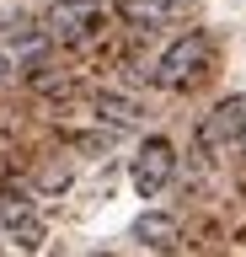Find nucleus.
Listing matches in <instances>:
<instances>
[{
    "instance_id": "nucleus-2",
    "label": "nucleus",
    "mask_w": 246,
    "mask_h": 257,
    "mask_svg": "<svg viewBox=\"0 0 246 257\" xmlns=\"http://www.w3.org/2000/svg\"><path fill=\"white\" fill-rule=\"evenodd\" d=\"M134 188L145 193V198H155V193L177 177V145L166 140V134H150L145 145H139V156H134Z\"/></svg>"
},
{
    "instance_id": "nucleus-7",
    "label": "nucleus",
    "mask_w": 246,
    "mask_h": 257,
    "mask_svg": "<svg viewBox=\"0 0 246 257\" xmlns=\"http://www.w3.org/2000/svg\"><path fill=\"white\" fill-rule=\"evenodd\" d=\"M97 118L107 128H134V123H145V107L134 102V96H118V91H97Z\"/></svg>"
},
{
    "instance_id": "nucleus-9",
    "label": "nucleus",
    "mask_w": 246,
    "mask_h": 257,
    "mask_svg": "<svg viewBox=\"0 0 246 257\" xmlns=\"http://www.w3.org/2000/svg\"><path fill=\"white\" fill-rule=\"evenodd\" d=\"M11 75V48H0V80Z\"/></svg>"
},
{
    "instance_id": "nucleus-1",
    "label": "nucleus",
    "mask_w": 246,
    "mask_h": 257,
    "mask_svg": "<svg viewBox=\"0 0 246 257\" xmlns=\"http://www.w3.org/2000/svg\"><path fill=\"white\" fill-rule=\"evenodd\" d=\"M203 64H209V38H203V32H182L177 43H171L161 59H155V80L177 91V86H187V80L203 70Z\"/></svg>"
},
{
    "instance_id": "nucleus-10",
    "label": "nucleus",
    "mask_w": 246,
    "mask_h": 257,
    "mask_svg": "<svg viewBox=\"0 0 246 257\" xmlns=\"http://www.w3.org/2000/svg\"><path fill=\"white\" fill-rule=\"evenodd\" d=\"M241 150H246V128H241Z\"/></svg>"
},
{
    "instance_id": "nucleus-4",
    "label": "nucleus",
    "mask_w": 246,
    "mask_h": 257,
    "mask_svg": "<svg viewBox=\"0 0 246 257\" xmlns=\"http://www.w3.org/2000/svg\"><path fill=\"white\" fill-rule=\"evenodd\" d=\"M0 230L17 241L22 252H38V246H43V220H38V209L27 204V198H6V204H0Z\"/></svg>"
},
{
    "instance_id": "nucleus-6",
    "label": "nucleus",
    "mask_w": 246,
    "mask_h": 257,
    "mask_svg": "<svg viewBox=\"0 0 246 257\" xmlns=\"http://www.w3.org/2000/svg\"><path fill=\"white\" fill-rule=\"evenodd\" d=\"M134 241H139V246L166 252V246L177 241V214H166V209H145V214L134 220Z\"/></svg>"
},
{
    "instance_id": "nucleus-5",
    "label": "nucleus",
    "mask_w": 246,
    "mask_h": 257,
    "mask_svg": "<svg viewBox=\"0 0 246 257\" xmlns=\"http://www.w3.org/2000/svg\"><path fill=\"white\" fill-rule=\"evenodd\" d=\"M241 128H246V96H230V102H219V107H214L209 118H203L198 140L209 145V150H219V145L241 140Z\"/></svg>"
},
{
    "instance_id": "nucleus-8",
    "label": "nucleus",
    "mask_w": 246,
    "mask_h": 257,
    "mask_svg": "<svg viewBox=\"0 0 246 257\" xmlns=\"http://www.w3.org/2000/svg\"><path fill=\"white\" fill-rule=\"evenodd\" d=\"M171 11H177V6H166V0H118V16H123V22H129V27H166V22H171Z\"/></svg>"
},
{
    "instance_id": "nucleus-3",
    "label": "nucleus",
    "mask_w": 246,
    "mask_h": 257,
    "mask_svg": "<svg viewBox=\"0 0 246 257\" xmlns=\"http://www.w3.org/2000/svg\"><path fill=\"white\" fill-rule=\"evenodd\" d=\"M97 22H102V0H54L43 16V32L54 43H81L97 32Z\"/></svg>"
}]
</instances>
